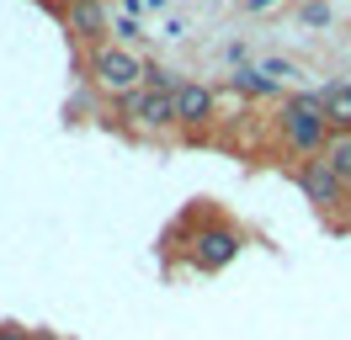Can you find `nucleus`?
<instances>
[{
  "label": "nucleus",
  "instance_id": "nucleus-12",
  "mask_svg": "<svg viewBox=\"0 0 351 340\" xmlns=\"http://www.w3.org/2000/svg\"><path fill=\"white\" fill-rule=\"evenodd\" d=\"M112 38H123V42L138 38V21H133V16H117V21H112Z\"/></svg>",
  "mask_w": 351,
  "mask_h": 340
},
{
  "label": "nucleus",
  "instance_id": "nucleus-6",
  "mask_svg": "<svg viewBox=\"0 0 351 340\" xmlns=\"http://www.w3.org/2000/svg\"><path fill=\"white\" fill-rule=\"evenodd\" d=\"M293 181H298V191H304L314 208H335V202H341V191H346V181H341L325 160H304V165L293 170Z\"/></svg>",
  "mask_w": 351,
  "mask_h": 340
},
{
  "label": "nucleus",
  "instance_id": "nucleus-11",
  "mask_svg": "<svg viewBox=\"0 0 351 340\" xmlns=\"http://www.w3.org/2000/svg\"><path fill=\"white\" fill-rule=\"evenodd\" d=\"M298 21H304V27H330V5L325 0H308L304 11H298Z\"/></svg>",
  "mask_w": 351,
  "mask_h": 340
},
{
  "label": "nucleus",
  "instance_id": "nucleus-16",
  "mask_svg": "<svg viewBox=\"0 0 351 340\" xmlns=\"http://www.w3.org/2000/svg\"><path fill=\"white\" fill-rule=\"evenodd\" d=\"M64 5H75V0H59V11H64Z\"/></svg>",
  "mask_w": 351,
  "mask_h": 340
},
{
  "label": "nucleus",
  "instance_id": "nucleus-15",
  "mask_svg": "<svg viewBox=\"0 0 351 340\" xmlns=\"http://www.w3.org/2000/svg\"><path fill=\"white\" fill-rule=\"evenodd\" d=\"M266 5H277V0H250V11H266Z\"/></svg>",
  "mask_w": 351,
  "mask_h": 340
},
{
  "label": "nucleus",
  "instance_id": "nucleus-1",
  "mask_svg": "<svg viewBox=\"0 0 351 340\" xmlns=\"http://www.w3.org/2000/svg\"><path fill=\"white\" fill-rule=\"evenodd\" d=\"M277 133H282V144L293 154H304V160H319L325 144L335 138V127L325 117V90H298V96H287L282 112H277Z\"/></svg>",
  "mask_w": 351,
  "mask_h": 340
},
{
  "label": "nucleus",
  "instance_id": "nucleus-13",
  "mask_svg": "<svg viewBox=\"0 0 351 340\" xmlns=\"http://www.w3.org/2000/svg\"><path fill=\"white\" fill-rule=\"evenodd\" d=\"M261 69H266V75H271V80H277V85H282L287 75H293V64H287V59H271V64H261Z\"/></svg>",
  "mask_w": 351,
  "mask_h": 340
},
{
  "label": "nucleus",
  "instance_id": "nucleus-9",
  "mask_svg": "<svg viewBox=\"0 0 351 340\" xmlns=\"http://www.w3.org/2000/svg\"><path fill=\"white\" fill-rule=\"evenodd\" d=\"M229 85H234L240 96H277V90H282V85L271 80L266 69H250V64H245V69H234V75H229Z\"/></svg>",
  "mask_w": 351,
  "mask_h": 340
},
{
  "label": "nucleus",
  "instance_id": "nucleus-7",
  "mask_svg": "<svg viewBox=\"0 0 351 340\" xmlns=\"http://www.w3.org/2000/svg\"><path fill=\"white\" fill-rule=\"evenodd\" d=\"M219 117V96H213V85L202 80H186L176 90V127H208Z\"/></svg>",
  "mask_w": 351,
  "mask_h": 340
},
{
  "label": "nucleus",
  "instance_id": "nucleus-3",
  "mask_svg": "<svg viewBox=\"0 0 351 340\" xmlns=\"http://www.w3.org/2000/svg\"><path fill=\"white\" fill-rule=\"evenodd\" d=\"M117 117H123L133 133H171L176 127V96L144 85V90H133V96L117 101Z\"/></svg>",
  "mask_w": 351,
  "mask_h": 340
},
{
  "label": "nucleus",
  "instance_id": "nucleus-10",
  "mask_svg": "<svg viewBox=\"0 0 351 340\" xmlns=\"http://www.w3.org/2000/svg\"><path fill=\"white\" fill-rule=\"evenodd\" d=\"M319 160H325V165L351 186V133H335V138L325 144V154H319Z\"/></svg>",
  "mask_w": 351,
  "mask_h": 340
},
{
  "label": "nucleus",
  "instance_id": "nucleus-4",
  "mask_svg": "<svg viewBox=\"0 0 351 340\" xmlns=\"http://www.w3.org/2000/svg\"><path fill=\"white\" fill-rule=\"evenodd\" d=\"M240 250H245V234L229 229V223H202L192 234V266L197 271H223Z\"/></svg>",
  "mask_w": 351,
  "mask_h": 340
},
{
  "label": "nucleus",
  "instance_id": "nucleus-14",
  "mask_svg": "<svg viewBox=\"0 0 351 340\" xmlns=\"http://www.w3.org/2000/svg\"><path fill=\"white\" fill-rule=\"evenodd\" d=\"M0 340H38L27 324H0Z\"/></svg>",
  "mask_w": 351,
  "mask_h": 340
},
{
  "label": "nucleus",
  "instance_id": "nucleus-5",
  "mask_svg": "<svg viewBox=\"0 0 351 340\" xmlns=\"http://www.w3.org/2000/svg\"><path fill=\"white\" fill-rule=\"evenodd\" d=\"M59 21H64V32L75 42H80V48H101V42H107V32H112V5L107 0H75V5H64V11H59Z\"/></svg>",
  "mask_w": 351,
  "mask_h": 340
},
{
  "label": "nucleus",
  "instance_id": "nucleus-2",
  "mask_svg": "<svg viewBox=\"0 0 351 340\" xmlns=\"http://www.w3.org/2000/svg\"><path fill=\"white\" fill-rule=\"evenodd\" d=\"M86 75L90 85L101 90V96H133V90H144L149 85V64L128 53V48H117V42H101V48H90L86 53Z\"/></svg>",
  "mask_w": 351,
  "mask_h": 340
},
{
  "label": "nucleus",
  "instance_id": "nucleus-8",
  "mask_svg": "<svg viewBox=\"0 0 351 340\" xmlns=\"http://www.w3.org/2000/svg\"><path fill=\"white\" fill-rule=\"evenodd\" d=\"M325 117L335 133H351V80H330L325 85Z\"/></svg>",
  "mask_w": 351,
  "mask_h": 340
}]
</instances>
